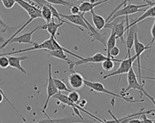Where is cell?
Returning a JSON list of instances; mask_svg holds the SVG:
<instances>
[{
  "instance_id": "6da1fadb",
  "label": "cell",
  "mask_w": 155,
  "mask_h": 123,
  "mask_svg": "<svg viewBox=\"0 0 155 123\" xmlns=\"http://www.w3.org/2000/svg\"><path fill=\"white\" fill-rule=\"evenodd\" d=\"M127 80H128V84H129V85H128V87L124 89V90L122 91V92L120 93V95H122V96H126V93H127L129 91H130V90H137V91L140 92V97H142V96L147 97V98L152 101V103L154 104V99L147 93V91L144 89V85H145V83H140V82L138 81L137 76H136V74H135V70L133 69V67H132V68L129 70V72L127 73Z\"/></svg>"
},
{
  "instance_id": "7a4b0ae2",
  "label": "cell",
  "mask_w": 155,
  "mask_h": 123,
  "mask_svg": "<svg viewBox=\"0 0 155 123\" xmlns=\"http://www.w3.org/2000/svg\"><path fill=\"white\" fill-rule=\"evenodd\" d=\"M52 98L57 99L58 101H59L60 103H64V104H65V105H68V106L72 107V108H73V110H74V114H75V115H76L78 117H80V118L83 119L82 115L80 114V111H82V112H84V113L87 114V115H88L92 116L93 118L94 119L95 121H100V122H102V121H103V120H101V119H100L99 117L95 116L94 115H93L92 113H90L89 111H87V110L84 109L82 107H81L79 104L73 103V102H72V101L68 98V96H67V95H64V94L61 93L60 92H58V93H56L54 96H52Z\"/></svg>"
},
{
  "instance_id": "3957f363",
  "label": "cell",
  "mask_w": 155,
  "mask_h": 123,
  "mask_svg": "<svg viewBox=\"0 0 155 123\" xmlns=\"http://www.w3.org/2000/svg\"><path fill=\"white\" fill-rule=\"evenodd\" d=\"M84 85L87 86V87L91 89V92H100V93H105L112 96L113 98H118V99H122L124 100L127 103H140V102H144V100H135L132 99H127L124 96H122L120 94H117L115 92H112L109 91L108 89H106L104 86V85L100 82H92L89 80H87L84 79Z\"/></svg>"
},
{
  "instance_id": "277c9868",
  "label": "cell",
  "mask_w": 155,
  "mask_h": 123,
  "mask_svg": "<svg viewBox=\"0 0 155 123\" xmlns=\"http://www.w3.org/2000/svg\"><path fill=\"white\" fill-rule=\"evenodd\" d=\"M145 7H149L148 4H143V5H132V4H129V5H124V7L121 10H118L116 12L114 15H112L110 18V20L107 22H110L113 21L116 18L120 17V16H128V15H132V14H135L138 12H144L145 10H142V8Z\"/></svg>"
},
{
  "instance_id": "5b68a950",
  "label": "cell",
  "mask_w": 155,
  "mask_h": 123,
  "mask_svg": "<svg viewBox=\"0 0 155 123\" xmlns=\"http://www.w3.org/2000/svg\"><path fill=\"white\" fill-rule=\"evenodd\" d=\"M107 58H110V57L103 55L101 52H97L94 55H93L92 57H86V58L83 57L82 59L79 60L77 62L72 61L70 63H69V69L67 71H71V70L73 71L75 66H79V65H82V64H87L89 63H100L104 62ZM67 71H65V72H67Z\"/></svg>"
},
{
  "instance_id": "8992f818",
  "label": "cell",
  "mask_w": 155,
  "mask_h": 123,
  "mask_svg": "<svg viewBox=\"0 0 155 123\" xmlns=\"http://www.w3.org/2000/svg\"><path fill=\"white\" fill-rule=\"evenodd\" d=\"M136 60V56L134 55L133 57H125L124 59H122V61L120 62V66L118 67V69H117L114 72H111L110 74H108L105 75L103 77V79H105L109 77H111V76H115V75H122V74H127L129 72L131 68H132V65L134 63Z\"/></svg>"
},
{
  "instance_id": "52a82bcc",
  "label": "cell",
  "mask_w": 155,
  "mask_h": 123,
  "mask_svg": "<svg viewBox=\"0 0 155 123\" xmlns=\"http://www.w3.org/2000/svg\"><path fill=\"white\" fill-rule=\"evenodd\" d=\"M54 50L53 44H52V41H51V37H50L48 40H46L44 42L40 43V44L35 43L34 44V46L30 47V48L20 50H16V51H12V52H8V53H3V54H0V56H5V57H7V56H10V55L24 53V52L33 51V50Z\"/></svg>"
},
{
  "instance_id": "ba28073f",
  "label": "cell",
  "mask_w": 155,
  "mask_h": 123,
  "mask_svg": "<svg viewBox=\"0 0 155 123\" xmlns=\"http://www.w3.org/2000/svg\"><path fill=\"white\" fill-rule=\"evenodd\" d=\"M153 43L150 42L148 44H143L141 42H140V40H138V34L137 32L135 33V40H134V48H135V56H136V60H137V66H138V71H139V75H140V82L141 83V69H140V55L142 54L145 50H150L152 47V44Z\"/></svg>"
},
{
  "instance_id": "9c48e42d",
  "label": "cell",
  "mask_w": 155,
  "mask_h": 123,
  "mask_svg": "<svg viewBox=\"0 0 155 123\" xmlns=\"http://www.w3.org/2000/svg\"><path fill=\"white\" fill-rule=\"evenodd\" d=\"M125 19H123L121 21V22L116 23L115 21H110V22H106L104 27V28H107V29H110L111 32H113L115 34L117 40H121V42L123 44L125 43L124 40V33L126 31V28L124 26Z\"/></svg>"
},
{
  "instance_id": "30bf717a",
  "label": "cell",
  "mask_w": 155,
  "mask_h": 123,
  "mask_svg": "<svg viewBox=\"0 0 155 123\" xmlns=\"http://www.w3.org/2000/svg\"><path fill=\"white\" fill-rule=\"evenodd\" d=\"M46 92H47V99H46L44 107L41 110V112L43 114L45 113V109L48 106V103H49L51 98H52V96H54L56 93L58 92V89L55 86L54 81H53V77H52V74H51V64L48 65V79H47V90H46Z\"/></svg>"
},
{
  "instance_id": "8fae6325",
  "label": "cell",
  "mask_w": 155,
  "mask_h": 123,
  "mask_svg": "<svg viewBox=\"0 0 155 123\" xmlns=\"http://www.w3.org/2000/svg\"><path fill=\"white\" fill-rule=\"evenodd\" d=\"M59 15H60L62 18H64L66 21H68L69 22H70L71 24L75 25V27H77L81 31H83L84 29L81 28L79 27H81V28H84L87 33H88V28L87 26L85 23V21L83 20V16H84V14L82 13H80V14H76V15H73V14H70V15H64V14H62V13H59Z\"/></svg>"
},
{
  "instance_id": "7c38bea8",
  "label": "cell",
  "mask_w": 155,
  "mask_h": 123,
  "mask_svg": "<svg viewBox=\"0 0 155 123\" xmlns=\"http://www.w3.org/2000/svg\"><path fill=\"white\" fill-rule=\"evenodd\" d=\"M41 27V26H40ZM40 27H37L35 28V29L32 30L31 32H28V33H26V34H22L20 36H15L14 37L12 40H10L9 42H8V44H35V43L32 42V37H33V34H35V32H38L39 30H40Z\"/></svg>"
},
{
  "instance_id": "4fadbf2b",
  "label": "cell",
  "mask_w": 155,
  "mask_h": 123,
  "mask_svg": "<svg viewBox=\"0 0 155 123\" xmlns=\"http://www.w3.org/2000/svg\"><path fill=\"white\" fill-rule=\"evenodd\" d=\"M155 17V7L154 5H153V6H149V8L147 9V10H146L145 12H144V14H142V15L139 16L137 19H135L131 23H129V21H128V16H126V31L127 29L130 28V27H132V26H135V25L138 24V23H140V21H143L147 19V18H153L154 19Z\"/></svg>"
},
{
  "instance_id": "5bb4252c",
  "label": "cell",
  "mask_w": 155,
  "mask_h": 123,
  "mask_svg": "<svg viewBox=\"0 0 155 123\" xmlns=\"http://www.w3.org/2000/svg\"><path fill=\"white\" fill-rule=\"evenodd\" d=\"M69 84L70 86L74 89V90H79L82 88V86H84V78L82 77V75L79 73H76L73 70L72 74L69 75Z\"/></svg>"
},
{
  "instance_id": "9a60e30c",
  "label": "cell",
  "mask_w": 155,
  "mask_h": 123,
  "mask_svg": "<svg viewBox=\"0 0 155 123\" xmlns=\"http://www.w3.org/2000/svg\"><path fill=\"white\" fill-rule=\"evenodd\" d=\"M64 24V22H59V23H56L55 22V17H52V19L51 20L50 22L45 23V25H43L40 27V30L46 29L47 32L49 33V34L51 35V37L56 38V35L58 33V29L61 28L63 25Z\"/></svg>"
},
{
  "instance_id": "2e32d148",
  "label": "cell",
  "mask_w": 155,
  "mask_h": 123,
  "mask_svg": "<svg viewBox=\"0 0 155 123\" xmlns=\"http://www.w3.org/2000/svg\"><path fill=\"white\" fill-rule=\"evenodd\" d=\"M8 60H9V66L11 68L20 70L21 73L24 74H27V71L21 65V61L28 59V57H13V56H7Z\"/></svg>"
},
{
  "instance_id": "e0dca14e",
  "label": "cell",
  "mask_w": 155,
  "mask_h": 123,
  "mask_svg": "<svg viewBox=\"0 0 155 123\" xmlns=\"http://www.w3.org/2000/svg\"><path fill=\"white\" fill-rule=\"evenodd\" d=\"M137 32L136 29V25L135 26H132L130 27L128 29H127V33H128V36H127V40H126V46H127V57H130V51L131 49L133 47V44H134V40H135V33Z\"/></svg>"
},
{
  "instance_id": "ac0fdd59",
  "label": "cell",
  "mask_w": 155,
  "mask_h": 123,
  "mask_svg": "<svg viewBox=\"0 0 155 123\" xmlns=\"http://www.w3.org/2000/svg\"><path fill=\"white\" fill-rule=\"evenodd\" d=\"M109 1H110V0H102V1L96 2V3H91V2L84 1V2H81L78 7H79V10H80L81 13L85 14L87 12H90L91 10H94L96 6H99V5L104 4V3H107Z\"/></svg>"
},
{
  "instance_id": "d6986e66",
  "label": "cell",
  "mask_w": 155,
  "mask_h": 123,
  "mask_svg": "<svg viewBox=\"0 0 155 123\" xmlns=\"http://www.w3.org/2000/svg\"><path fill=\"white\" fill-rule=\"evenodd\" d=\"M90 12L91 14H92V21H93V23L94 25L95 29L97 30V31L103 29L105 23H106L105 18L103 16H101V15H97L94 10H91Z\"/></svg>"
},
{
  "instance_id": "ffe728a7",
  "label": "cell",
  "mask_w": 155,
  "mask_h": 123,
  "mask_svg": "<svg viewBox=\"0 0 155 123\" xmlns=\"http://www.w3.org/2000/svg\"><path fill=\"white\" fill-rule=\"evenodd\" d=\"M48 51V54L50 55L51 57H56L58 59L64 60V61H66L68 64L70 63L72 61L70 60L67 57V54L65 53L64 51L63 50L61 49H56L52 50H47Z\"/></svg>"
},
{
  "instance_id": "44dd1931",
  "label": "cell",
  "mask_w": 155,
  "mask_h": 123,
  "mask_svg": "<svg viewBox=\"0 0 155 123\" xmlns=\"http://www.w3.org/2000/svg\"><path fill=\"white\" fill-rule=\"evenodd\" d=\"M116 43H117V37H116L115 34L113 32H111V34L109 36L108 40L106 41V44H105V46H106V49H105L107 52V55L106 57H110V58H114V57H111L110 56V50L112 49L114 46H116Z\"/></svg>"
},
{
  "instance_id": "7402d4cb",
  "label": "cell",
  "mask_w": 155,
  "mask_h": 123,
  "mask_svg": "<svg viewBox=\"0 0 155 123\" xmlns=\"http://www.w3.org/2000/svg\"><path fill=\"white\" fill-rule=\"evenodd\" d=\"M40 12H41V18H43L45 21V23L50 22L51 20L52 19V14L48 6V4L44 5L40 8Z\"/></svg>"
},
{
  "instance_id": "603a6c76",
  "label": "cell",
  "mask_w": 155,
  "mask_h": 123,
  "mask_svg": "<svg viewBox=\"0 0 155 123\" xmlns=\"http://www.w3.org/2000/svg\"><path fill=\"white\" fill-rule=\"evenodd\" d=\"M122 59H115V58H107L104 62H102V68L106 71H111L114 68V62L120 63Z\"/></svg>"
},
{
  "instance_id": "cb8c5ba5",
  "label": "cell",
  "mask_w": 155,
  "mask_h": 123,
  "mask_svg": "<svg viewBox=\"0 0 155 123\" xmlns=\"http://www.w3.org/2000/svg\"><path fill=\"white\" fill-rule=\"evenodd\" d=\"M53 81H54L55 86L57 87V89H58V92L65 91V92H70V91H71L70 89L68 88V86H66V84H65L63 80L57 79V78H53Z\"/></svg>"
},
{
  "instance_id": "d4e9b609",
  "label": "cell",
  "mask_w": 155,
  "mask_h": 123,
  "mask_svg": "<svg viewBox=\"0 0 155 123\" xmlns=\"http://www.w3.org/2000/svg\"><path fill=\"white\" fill-rule=\"evenodd\" d=\"M45 1L46 3H48L49 5H62L64 7H71L74 5V4L70 3L69 1H66V0H45Z\"/></svg>"
},
{
  "instance_id": "484cf974",
  "label": "cell",
  "mask_w": 155,
  "mask_h": 123,
  "mask_svg": "<svg viewBox=\"0 0 155 123\" xmlns=\"http://www.w3.org/2000/svg\"><path fill=\"white\" fill-rule=\"evenodd\" d=\"M68 98L75 103H79L80 102V94L78 93L76 91H70L69 92V95H67Z\"/></svg>"
},
{
  "instance_id": "4316f807",
  "label": "cell",
  "mask_w": 155,
  "mask_h": 123,
  "mask_svg": "<svg viewBox=\"0 0 155 123\" xmlns=\"http://www.w3.org/2000/svg\"><path fill=\"white\" fill-rule=\"evenodd\" d=\"M9 67V60L5 56H0V68L7 69Z\"/></svg>"
},
{
  "instance_id": "83f0119b",
  "label": "cell",
  "mask_w": 155,
  "mask_h": 123,
  "mask_svg": "<svg viewBox=\"0 0 155 123\" xmlns=\"http://www.w3.org/2000/svg\"><path fill=\"white\" fill-rule=\"evenodd\" d=\"M0 2H2L5 9H11L15 4V0H0Z\"/></svg>"
},
{
  "instance_id": "f1b7e54d",
  "label": "cell",
  "mask_w": 155,
  "mask_h": 123,
  "mask_svg": "<svg viewBox=\"0 0 155 123\" xmlns=\"http://www.w3.org/2000/svg\"><path fill=\"white\" fill-rule=\"evenodd\" d=\"M0 25L4 28V31L3 32H5V31H9V32H12L13 30L16 29V28H20L21 26H18V27H14V28H10L9 27L8 25H6L4 22V21L2 20V17H1V15H0Z\"/></svg>"
},
{
  "instance_id": "f546056e",
  "label": "cell",
  "mask_w": 155,
  "mask_h": 123,
  "mask_svg": "<svg viewBox=\"0 0 155 123\" xmlns=\"http://www.w3.org/2000/svg\"><path fill=\"white\" fill-rule=\"evenodd\" d=\"M119 53H120V50H119V48H117V46H114L112 49L110 50V56L111 57H115L117 56H118Z\"/></svg>"
},
{
  "instance_id": "4dcf8cb0",
  "label": "cell",
  "mask_w": 155,
  "mask_h": 123,
  "mask_svg": "<svg viewBox=\"0 0 155 123\" xmlns=\"http://www.w3.org/2000/svg\"><path fill=\"white\" fill-rule=\"evenodd\" d=\"M27 1H32V2H34L36 6L38 7V8H41L42 6L44 5H47L48 3H46L45 0H27Z\"/></svg>"
},
{
  "instance_id": "1f68e13d",
  "label": "cell",
  "mask_w": 155,
  "mask_h": 123,
  "mask_svg": "<svg viewBox=\"0 0 155 123\" xmlns=\"http://www.w3.org/2000/svg\"><path fill=\"white\" fill-rule=\"evenodd\" d=\"M70 11H71V14L73 15H76V14H80V10H79V7L77 5H73L70 7Z\"/></svg>"
},
{
  "instance_id": "d6a6232c",
  "label": "cell",
  "mask_w": 155,
  "mask_h": 123,
  "mask_svg": "<svg viewBox=\"0 0 155 123\" xmlns=\"http://www.w3.org/2000/svg\"><path fill=\"white\" fill-rule=\"evenodd\" d=\"M142 117V121L143 123H154V120H150L147 117V115H140Z\"/></svg>"
},
{
  "instance_id": "836d02e7",
  "label": "cell",
  "mask_w": 155,
  "mask_h": 123,
  "mask_svg": "<svg viewBox=\"0 0 155 123\" xmlns=\"http://www.w3.org/2000/svg\"><path fill=\"white\" fill-rule=\"evenodd\" d=\"M151 35H152V43H154V40H155V23L153 22V27L151 28Z\"/></svg>"
},
{
  "instance_id": "e575fe53",
  "label": "cell",
  "mask_w": 155,
  "mask_h": 123,
  "mask_svg": "<svg viewBox=\"0 0 155 123\" xmlns=\"http://www.w3.org/2000/svg\"><path fill=\"white\" fill-rule=\"evenodd\" d=\"M86 103H87V101H86L85 99H84V100H82V101H81V103H80V102H79V103H78V104L80 105L81 107H82V108H83V107H84V105H86Z\"/></svg>"
},
{
  "instance_id": "d590c367",
  "label": "cell",
  "mask_w": 155,
  "mask_h": 123,
  "mask_svg": "<svg viewBox=\"0 0 155 123\" xmlns=\"http://www.w3.org/2000/svg\"><path fill=\"white\" fill-rule=\"evenodd\" d=\"M0 40H1V41H3V42H4V40H3V39L1 38V36H0Z\"/></svg>"
},
{
  "instance_id": "8d00e7d4",
  "label": "cell",
  "mask_w": 155,
  "mask_h": 123,
  "mask_svg": "<svg viewBox=\"0 0 155 123\" xmlns=\"http://www.w3.org/2000/svg\"><path fill=\"white\" fill-rule=\"evenodd\" d=\"M53 123H54V122H53Z\"/></svg>"
}]
</instances>
